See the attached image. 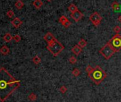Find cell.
Masks as SVG:
<instances>
[{
    "label": "cell",
    "instance_id": "d6986e66",
    "mask_svg": "<svg viewBox=\"0 0 121 102\" xmlns=\"http://www.w3.org/2000/svg\"><path fill=\"white\" fill-rule=\"evenodd\" d=\"M28 98H29L30 101H36V98H37V96H36V94H35L34 93H31V94L29 95Z\"/></svg>",
    "mask_w": 121,
    "mask_h": 102
},
{
    "label": "cell",
    "instance_id": "3957f363",
    "mask_svg": "<svg viewBox=\"0 0 121 102\" xmlns=\"http://www.w3.org/2000/svg\"><path fill=\"white\" fill-rule=\"evenodd\" d=\"M46 48L52 54V55H53L54 57H57L64 50L65 47L61 43H60L56 39H55L51 43L48 44Z\"/></svg>",
    "mask_w": 121,
    "mask_h": 102
},
{
    "label": "cell",
    "instance_id": "2e32d148",
    "mask_svg": "<svg viewBox=\"0 0 121 102\" xmlns=\"http://www.w3.org/2000/svg\"><path fill=\"white\" fill-rule=\"evenodd\" d=\"M68 9H69V11L71 13H73V12H76L77 10H78L77 6H76L74 4H71L69 5V7Z\"/></svg>",
    "mask_w": 121,
    "mask_h": 102
},
{
    "label": "cell",
    "instance_id": "d4e9b609",
    "mask_svg": "<svg viewBox=\"0 0 121 102\" xmlns=\"http://www.w3.org/2000/svg\"><path fill=\"white\" fill-rule=\"evenodd\" d=\"M69 63L72 65H74L77 63V59L74 57V56H71L69 58Z\"/></svg>",
    "mask_w": 121,
    "mask_h": 102
},
{
    "label": "cell",
    "instance_id": "e0dca14e",
    "mask_svg": "<svg viewBox=\"0 0 121 102\" xmlns=\"http://www.w3.org/2000/svg\"><path fill=\"white\" fill-rule=\"evenodd\" d=\"M78 45L81 48H83V47H85L87 45V42H86V40H84L83 38H81V39L78 41Z\"/></svg>",
    "mask_w": 121,
    "mask_h": 102
},
{
    "label": "cell",
    "instance_id": "7c38bea8",
    "mask_svg": "<svg viewBox=\"0 0 121 102\" xmlns=\"http://www.w3.org/2000/svg\"><path fill=\"white\" fill-rule=\"evenodd\" d=\"M10 52L9 48L7 45H3L0 48V53L2 54L3 55H7Z\"/></svg>",
    "mask_w": 121,
    "mask_h": 102
},
{
    "label": "cell",
    "instance_id": "9a60e30c",
    "mask_svg": "<svg viewBox=\"0 0 121 102\" xmlns=\"http://www.w3.org/2000/svg\"><path fill=\"white\" fill-rule=\"evenodd\" d=\"M24 2L22 1V0H17V2L15 3V7L19 10L22 9L24 7Z\"/></svg>",
    "mask_w": 121,
    "mask_h": 102
},
{
    "label": "cell",
    "instance_id": "52a82bcc",
    "mask_svg": "<svg viewBox=\"0 0 121 102\" xmlns=\"http://www.w3.org/2000/svg\"><path fill=\"white\" fill-rule=\"evenodd\" d=\"M83 16V14L81 13L79 10H77L76 12L71 13V17L76 21V22H78Z\"/></svg>",
    "mask_w": 121,
    "mask_h": 102
},
{
    "label": "cell",
    "instance_id": "277c9868",
    "mask_svg": "<svg viewBox=\"0 0 121 102\" xmlns=\"http://www.w3.org/2000/svg\"><path fill=\"white\" fill-rule=\"evenodd\" d=\"M108 44L112 48L115 53H118L121 50V35L116 34L108 42Z\"/></svg>",
    "mask_w": 121,
    "mask_h": 102
},
{
    "label": "cell",
    "instance_id": "44dd1931",
    "mask_svg": "<svg viewBox=\"0 0 121 102\" xmlns=\"http://www.w3.org/2000/svg\"><path fill=\"white\" fill-rule=\"evenodd\" d=\"M93 70H94V67H93L91 65H88V66L86 67V72L88 73V75L92 73Z\"/></svg>",
    "mask_w": 121,
    "mask_h": 102
},
{
    "label": "cell",
    "instance_id": "4316f807",
    "mask_svg": "<svg viewBox=\"0 0 121 102\" xmlns=\"http://www.w3.org/2000/svg\"><path fill=\"white\" fill-rule=\"evenodd\" d=\"M113 31H114L117 34H118V33H120V31H121V28H120V26H115L113 28Z\"/></svg>",
    "mask_w": 121,
    "mask_h": 102
},
{
    "label": "cell",
    "instance_id": "30bf717a",
    "mask_svg": "<svg viewBox=\"0 0 121 102\" xmlns=\"http://www.w3.org/2000/svg\"><path fill=\"white\" fill-rule=\"evenodd\" d=\"M71 52L76 55H79L81 54V53L82 52V48L78 45H76L72 47Z\"/></svg>",
    "mask_w": 121,
    "mask_h": 102
},
{
    "label": "cell",
    "instance_id": "8992f818",
    "mask_svg": "<svg viewBox=\"0 0 121 102\" xmlns=\"http://www.w3.org/2000/svg\"><path fill=\"white\" fill-rule=\"evenodd\" d=\"M89 20L92 22V24L95 26H98L100 24V22L102 21V16L100 15L99 13H98L97 12H95L90 16Z\"/></svg>",
    "mask_w": 121,
    "mask_h": 102
},
{
    "label": "cell",
    "instance_id": "4fadbf2b",
    "mask_svg": "<svg viewBox=\"0 0 121 102\" xmlns=\"http://www.w3.org/2000/svg\"><path fill=\"white\" fill-rule=\"evenodd\" d=\"M43 4V3L41 0H34V1L33 2V6L37 9H41L42 7Z\"/></svg>",
    "mask_w": 121,
    "mask_h": 102
},
{
    "label": "cell",
    "instance_id": "484cf974",
    "mask_svg": "<svg viewBox=\"0 0 121 102\" xmlns=\"http://www.w3.org/2000/svg\"><path fill=\"white\" fill-rule=\"evenodd\" d=\"M7 16L9 17V18H12L14 16V12H13V10H9L7 12Z\"/></svg>",
    "mask_w": 121,
    "mask_h": 102
},
{
    "label": "cell",
    "instance_id": "ffe728a7",
    "mask_svg": "<svg viewBox=\"0 0 121 102\" xmlns=\"http://www.w3.org/2000/svg\"><path fill=\"white\" fill-rule=\"evenodd\" d=\"M69 19H67V17L66 16H61L60 18H59V19H58V21L61 24H64L66 21H67Z\"/></svg>",
    "mask_w": 121,
    "mask_h": 102
},
{
    "label": "cell",
    "instance_id": "5bb4252c",
    "mask_svg": "<svg viewBox=\"0 0 121 102\" xmlns=\"http://www.w3.org/2000/svg\"><path fill=\"white\" fill-rule=\"evenodd\" d=\"M3 39H4V40L6 43H9V42H11V41L13 40V36H12L9 33H6V34L4 35Z\"/></svg>",
    "mask_w": 121,
    "mask_h": 102
},
{
    "label": "cell",
    "instance_id": "83f0119b",
    "mask_svg": "<svg viewBox=\"0 0 121 102\" xmlns=\"http://www.w3.org/2000/svg\"><path fill=\"white\" fill-rule=\"evenodd\" d=\"M62 25H63L64 27H66V28H69V27L71 25V22L69 20H68V21H66L64 24H63Z\"/></svg>",
    "mask_w": 121,
    "mask_h": 102
},
{
    "label": "cell",
    "instance_id": "7a4b0ae2",
    "mask_svg": "<svg viewBox=\"0 0 121 102\" xmlns=\"http://www.w3.org/2000/svg\"><path fill=\"white\" fill-rule=\"evenodd\" d=\"M91 79L97 85L100 84L107 77L105 72L98 65H96L94 67V70L92 73L88 75Z\"/></svg>",
    "mask_w": 121,
    "mask_h": 102
},
{
    "label": "cell",
    "instance_id": "8fae6325",
    "mask_svg": "<svg viewBox=\"0 0 121 102\" xmlns=\"http://www.w3.org/2000/svg\"><path fill=\"white\" fill-rule=\"evenodd\" d=\"M111 8L115 12H121V5L117 2H114L112 3Z\"/></svg>",
    "mask_w": 121,
    "mask_h": 102
},
{
    "label": "cell",
    "instance_id": "603a6c76",
    "mask_svg": "<svg viewBox=\"0 0 121 102\" xmlns=\"http://www.w3.org/2000/svg\"><path fill=\"white\" fill-rule=\"evenodd\" d=\"M13 40H14L16 43H19V42L21 41L22 38H21V36H20L19 34H17V35H15L14 36H13Z\"/></svg>",
    "mask_w": 121,
    "mask_h": 102
},
{
    "label": "cell",
    "instance_id": "ba28073f",
    "mask_svg": "<svg viewBox=\"0 0 121 102\" xmlns=\"http://www.w3.org/2000/svg\"><path fill=\"white\" fill-rule=\"evenodd\" d=\"M11 24H12V25L14 28H19V27L22 25L23 21H22L19 18L16 17V18H14V19L11 21Z\"/></svg>",
    "mask_w": 121,
    "mask_h": 102
},
{
    "label": "cell",
    "instance_id": "ac0fdd59",
    "mask_svg": "<svg viewBox=\"0 0 121 102\" xmlns=\"http://www.w3.org/2000/svg\"><path fill=\"white\" fill-rule=\"evenodd\" d=\"M32 62H33L35 65H39V64L41 62V59L38 55H36V56H34V57L32 58Z\"/></svg>",
    "mask_w": 121,
    "mask_h": 102
},
{
    "label": "cell",
    "instance_id": "6da1fadb",
    "mask_svg": "<svg viewBox=\"0 0 121 102\" xmlns=\"http://www.w3.org/2000/svg\"><path fill=\"white\" fill-rule=\"evenodd\" d=\"M20 84L21 81L15 79L4 67L0 68V101L5 102Z\"/></svg>",
    "mask_w": 121,
    "mask_h": 102
},
{
    "label": "cell",
    "instance_id": "f1b7e54d",
    "mask_svg": "<svg viewBox=\"0 0 121 102\" xmlns=\"http://www.w3.org/2000/svg\"><path fill=\"white\" fill-rule=\"evenodd\" d=\"M117 20H118V21H119L120 23H121V15L118 16V19H117Z\"/></svg>",
    "mask_w": 121,
    "mask_h": 102
},
{
    "label": "cell",
    "instance_id": "5b68a950",
    "mask_svg": "<svg viewBox=\"0 0 121 102\" xmlns=\"http://www.w3.org/2000/svg\"><path fill=\"white\" fill-rule=\"evenodd\" d=\"M99 53L104 57V58L105 60H109L114 55V53L115 52L112 50V48L107 43L99 50Z\"/></svg>",
    "mask_w": 121,
    "mask_h": 102
},
{
    "label": "cell",
    "instance_id": "7402d4cb",
    "mask_svg": "<svg viewBox=\"0 0 121 102\" xmlns=\"http://www.w3.org/2000/svg\"><path fill=\"white\" fill-rule=\"evenodd\" d=\"M81 74V71L78 69V68H75L73 71H72V75L74 77H78Z\"/></svg>",
    "mask_w": 121,
    "mask_h": 102
},
{
    "label": "cell",
    "instance_id": "cb8c5ba5",
    "mask_svg": "<svg viewBox=\"0 0 121 102\" xmlns=\"http://www.w3.org/2000/svg\"><path fill=\"white\" fill-rule=\"evenodd\" d=\"M59 91H60V93L64 94H65V93L67 91V87H66V86L63 85V86H61L60 87Z\"/></svg>",
    "mask_w": 121,
    "mask_h": 102
},
{
    "label": "cell",
    "instance_id": "f546056e",
    "mask_svg": "<svg viewBox=\"0 0 121 102\" xmlns=\"http://www.w3.org/2000/svg\"><path fill=\"white\" fill-rule=\"evenodd\" d=\"M46 1H47V2H51L52 0H46Z\"/></svg>",
    "mask_w": 121,
    "mask_h": 102
},
{
    "label": "cell",
    "instance_id": "9c48e42d",
    "mask_svg": "<svg viewBox=\"0 0 121 102\" xmlns=\"http://www.w3.org/2000/svg\"><path fill=\"white\" fill-rule=\"evenodd\" d=\"M43 39L45 40V41L48 44L50 43H51L53 40H54L56 38L53 36V35L51 33V32H48L46 33V34H45V35L43 36Z\"/></svg>",
    "mask_w": 121,
    "mask_h": 102
}]
</instances>
